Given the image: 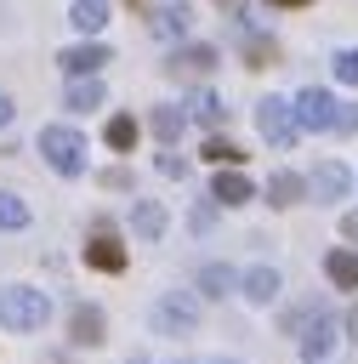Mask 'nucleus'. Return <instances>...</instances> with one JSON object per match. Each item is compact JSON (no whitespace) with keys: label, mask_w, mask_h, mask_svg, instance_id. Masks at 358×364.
I'll use <instances>...</instances> for the list:
<instances>
[{"label":"nucleus","mask_w":358,"mask_h":364,"mask_svg":"<svg viewBox=\"0 0 358 364\" xmlns=\"http://www.w3.org/2000/svg\"><path fill=\"white\" fill-rule=\"evenodd\" d=\"M11 114H17V102H11V97H6V91H0V131H6V125H11Z\"/></svg>","instance_id":"473e14b6"},{"label":"nucleus","mask_w":358,"mask_h":364,"mask_svg":"<svg viewBox=\"0 0 358 364\" xmlns=\"http://www.w3.org/2000/svg\"><path fill=\"white\" fill-rule=\"evenodd\" d=\"M216 171H239V159H244V148L239 142H227V136H205V148H199Z\"/></svg>","instance_id":"b1692460"},{"label":"nucleus","mask_w":358,"mask_h":364,"mask_svg":"<svg viewBox=\"0 0 358 364\" xmlns=\"http://www.w3.org/2000/svg\"><path fill=\"white\" fill-rule=\"evenodd\" d=\"M28 222H34L28 199H23V193H11V188H0V233H17V228H28Z\"/></svg>","instance_id":"4be33fe9"},{"label":"nucleus","mask_w":358,"mask_h":364,"mask_svg":"<svg viewBox=\"0 0 358 364\" xmlns=\"http://www.w3.org/2000/svg\"><path fill=\"white\" fill-rule=\"evenodd\" d=\"M125 364H148V353H131V358H125Z\"/></svg>","instance_id":"f704fd0d"},{"label":"nucleus","mask_w":358,"mask_h":364,"mask_svg":"<svg viewBox=\"0 0 358 364\" xmlns=\"http://www.w3.org/2000/svg\"><path fill=\"white\" fill-rule=\"evenodd\" d=\"M347 336H352V341H358V307H352V313H347Z\"/></svg>","instance_id":"72a5a7b5"},{"label":"nucleus","mask_w":358,"mask_h":364,"mask_svg":"<svg viewBox=\"0 0 358 364\" xmlns=\"http://www.w3.org/2000/svg\"><path fill=\"white\" fill-rule=\"evenodd\" d=\"M324 279H330L335 290H358V256H352V250H330V256H324Z\"/></svg>","instance_id":"aec40b11"},{"label":"nucleus","mask_w":358,"mask_h":364,"mask_svg":"<svg viewBox=\"0 0 358 364\" xmlns=\"http://www.w3.org/2000/svg\"><path fill=\"white\" fill-rule=\"evenodd\" d=\"M341 239H352V245H358V210H347V216H341Z\"/></svg>","instance_id":"2f4dec72"},{"label":"nucleus","mask_w":358,"mask_h":364,"mask_svg":"<svg viewBox=\"0 0 358 364\" xmlns=\"http://www.w3.org/2000/svg\"><path fill=\"white\" fill-rule=\"evenodd\" d=\"M85 267H97V273H119V267H125V245H119L114 233H91V239H85Z\"/></svg>","instance_id":"4468645a"},{"label":"nucleus","mask_w":358,"mask_h":364,"mask_svg":"<svg viewBox=\"0 0 358 364\" xmlns=\"http://www.w3.org/2000/svg\"><path fill=\"white\" fill-rule=\"evenodd\" d=\"M335 114H341V102H335L324 85L295 91V125H301V131H335Z\"/></svg>","instance_id":"39448f33"},{"label":"nucleus","mask_w":358,"mask_h":364,"mask_svg":"<svg viewBox=\"0 0 358 364\" xmlns=\"http://www.w3.org/2000/svg\"><path fill=\"white\" fill-rule=\"evenodd\" d=\"M267 6H307V0H267Z\"/></svg>","instance_id":"c9c22d12"},{"label":"nucleus","mask_w":358,"mask_h":364,"mask_svg":"<svg viewBox=\"0 0 358 364\" xmlns=\"http://www.w3.org/2000/svg\"><path fill=\"white\" fill-rule=\"evenodd\" d=\"M216 63H222V51H216V46H170V57H165L159 68H165L170 80H205Z\"/></svg>","instance_id":"0eeeda50"},{"label":"nucleus","mask_w":358,"mask_h":364,"mask_svg":"<svg viewBox=\"0 0 358 364\" xmlns=\"http://www.w3.org/2000/svg\"><path fill=\"white\" fill-rule=\"evenodd\" d=\"M148 125H153V136H159V142H165V148H170V142H176V136H182V131H188V108H176V102H159V108H153V119H148Z\"/></svg>","instance_id":"6ab92c4d"},{"label":"nucleus","mask_w":358,"mask_h":364,"mask_svg":"<svg viewBox=\"0 0 358 364\" xmlns=\"http://www.w3.org/2000/svg\"><path fill=\"white\" fill-rule=\"evenodd\" d=\"M148 28H153L159 40H182V34L193 28V6H188V0H170V6H153V17H148Z\"/></svg>","instance_id":"9b49d317"},{"label":"nucleus","mask_w":358,"mask_h":364,"mask_svg":"<svg viewBox=\"0 0 358 364\" xmlns=\"http://www.w3.org/2000/svg\"><path fill=\"white\" fill-rule=\"evenodd\" d=\"M165 222H170V216H165L159 199H136V205H131V233H136V239H159Z\"/></svg>","instance_id":"dca6fc26"},{"label":"nucleus","mask_w":358,"mask_h":364,"mask_svg":"<svg viewBox=\"0 0 358 364\" xmlns=\"http://www.w3.org/2000/svg\"><path fill=\"white\" fill-rule=\"evenodd\" d=\"M102 142H108L114 154H131V148H136V119H131V114H114L108 131H102Z\"/></svg>","instance_id":"393cba45"},{"label":"nucleus","mask_w":358,"mask_h":364,"mask_svg":"<svg viewBox=\"0 0 358 364\" xmlns=\"http://www.w3.org/2000/svg\"><path fill=\"white\" fill-rule=\"evenodd\" d=\"M335 131H347V136H352V131H358V108H341V114H335Z\"/></svg>","instance_id":"7c9ffc66"},{"label":"nucleus","mask_w":358,"mask_h":364,"mask_svg":"<svg viewBox=\"0 0 358 364\" xmlns=\"http://www.w3.org/2000/svg\"><path fill=\"white\" fill-rule=\"evenodd\" d=\"M188 114H193L199 125H222V119H227V102H222V91H210V85H199V91L188 97Z\"/></svg>","instance_id":"a211bd4d"},{"label":"nucleus","mask_w":358,"mask_h":364,"mask_svg":"<svg viewBox=\"0 0 358 364\" xmlns=\"http://www.w3.org/2000/svg\"><path fill=\"white\" fill-rule=\"evenodd\" d=\"M210 199H216V205H227V210H239V205H250V199H256V182H250L244 171H216Z\"/></svg>","instance_id":"f8f14e48"},{"label":"nucleus","mask_w":358,"mask_h":364,"mask_svg":"<svg viewBox=\"0 0 358 364\" xmlns=\"http://www.w3.org/2000/svg\"><path fill=\"white\" fill-rule=\"evenodd\" d=\"M256 131H261L267 148H290V142L301 136L295 102H290V97H261V102H256Z\"/></svg>","instance_id":"7ed1b4c3"},{"label":"nucleus","mask_w":358,"mask_h":364,"mask_svg":"<svg viewBox=\"0 0 358 364\" xmlns=\"http://www.w3.org/2000/svg\"><path fill=\"white\" fill-rule=\"evenodd\" d=\"M347 193H352V171H347L341 159H318L313 176H307V199H313V205H335V199H347Z\"/></svg>","instance_id":"423d86ee"},{"label":"nucleus","mask_w":358,"mask_h":364,"mask_svg":"<svg viewBox=\"0 0 358 364\" xmlns=\"http://www.w3.org/2000/svg\"><path fill=\"white\" fill-rule=\"evenodd\" d=\"M68 341H74V347H102V341H108V313H102L97 301H80V307L68 313Z\"/></svg>","instance_id":"1a4fd4ad"},{"label":"nucleus","mask_w":358,"mask_h":364,"mask_svg":"<svg viewBox=\"0 0 358 364\" xmlns=\"http://www.w3.org/2000/svg\"><path fill=\"white\" fill-rule=\"evenodd\" d=\"M216 364H233V358H216Z\"/></svg>","instance_id":"e433bc0d"},{"label":"nucleus","mask_w":358,"mask_h":364,"mask_svg":"<svg viewBox=\"0 0 358 364\" xmlns=\"http://www.w3.org/2000/svg\"><path fill=\"white\" fill-rule=\"evenodd\" d=\"M97 182H102V188H114V193H125V188H131V171H125V165H114V171H102Z\"/></svg>","instance_id":"c85d7f7f"},{"label":"nucleus","mask_w":358,"mask_h":364,"mask_svg":"<svg viewBox=\"0 0 358 364\" xmlns=\"http://www.w3.org/2000/svg\"><path fill=\"white\" fill-rule=\"evenodd\" d=\"M233 284H239V273H233L227 262H205V267H199V290H205V296L222 301V296H233Z\"/></svg>","instance_id":"412c9836"},{"label":"nucleus","mask_w":358,"mask_h":364,"mask_svg":"<svg viewBox=\"0 0 358 364\" xmlns=\"http://www.w3.org/2000/svg\"><path fill=\"white\" fill-rule=\"evenodd\" d=\"M102 63H114L102 40H74V46H63V51H57V68H63L68 80H97V74H102Z\"/></svg>","instance_id":"20e7f679"},{"label":"nucleus","mask_w":358,"mask_h":364,"mask_svg":"<svg viewBox=\"0 0 358 364\" xmlns=\"http://www.w3.org/2000/svg\"><path fill=\"white\" fill-rule=\"evenodd\" d=\"M273 63H278V40L250 34V40H244V68H273Z\"/></svg>","instance_id":"a878e982"},{"label":"nucleus","mask_w":358,"mask_h":364,"mask_svg":"<svg viewBox=\"0 0 358 364\" xmlns=\"http://www.w3.org/2000/svg\"><path fill=\"white\" fill-rule=\"evenodd\" d=\"M256 193H261L273 210H295V205L307 199V176H295V171H273V176H267Z\"/></svg>","instance_id":"9d476101"},{"label":"nucleus","mask_w":358,"mask_h":364,"mask_svg":"<svg viewBox=\"0 0 358 364\" xmlns=\"http://www.w3.org/2000/svg\"><path fill=\"white\" fill-rule=\"evenodd\" d=\"M193 324H199V301L193 296H165V301H153V330L159 336H193Z\"/></svg>","instance_id":"6e6552de"},{"label":"nucleus","mask_w":358,"mask_h":364,"mask_svg":"<svg viewBox=\"0 0 358 364\" xmlns=\"http://www.w3.org/2000/svg\"><path fill=\"white\" fill-rule=\"evenodd\" d=\"M51 318V301H45V290L40 284H0V324L6 330H40Z\"/></svg>","instance_id":"f03ea898"},{"label":"nucleus","mask_w":358,"mask_h":364,"mask_svg":"<svg viewBox=\"0 0 358 364\" xmlns=\"http://www.w3.org/2000/svg\"><path fill=\"white\" fill-rule=\"evenodd\" d=\"M159 171H165V176H176V182H182V176H188V171H193V165H188V154H176V148H165V154H159Z\"/></svg>","instance_id":"cd10ccee"},{"label":"nucleus","mask_w":358,"mask_h":364,"mask_svg":"<svg viewBox=\"0 0 358 364\" xmlns=\"http://www.w3.org/2000/svg\"><path fill=\"white\" fill-rule=\"evenodd\" d=\"M239 284H244V301H256V307H267V301H278V290H284V279H278V267H267V262H261V267H250V273H244Z\"/></svg>","instance_id":"2eb2a0df"},{"label":"nucleus","mask_w":358,"mask_h":364,"mask_svg":"<svg viewBox=\"0 0 358 364\" xmlns=\"http://www.w3.org/2000/svg\"><path fill=\"white\" fill-rule=\"evenodd\" d=\"M188 222H193V233H205V228L216 222V199H205V205H193V216H188Z\"/></svg>","instance_id":"c756f323"},{"label":"nucleus","mask_w":358,"mask_h":364,"mask_svg":"<svg viewBox=\"0 0 358 364\" xmlns=\"http://www.w3.org/2000/svg\"><path fill=\"white\" fill-rule=\"evenodd\" d=\"M102 80H74L68 85V97H63V108H74V114H91V108H102Z\"/></svg>","instance_id":"5701e85b"},{"label":"nucleus","mask_w":358,"mask_h":364,"mask_svg":"<svg viewBox=\"0 0 358 364\" xmlns=\"http://www.w3.org/2000/svg\"><path fill=\"white\" fill-rule=\"evenodd\" d=\"M330 353H335V318H330V313H313V324L301 330V358L318 364V358H330Z\"/></svg>","instance_id":"ddd939ff"},{"label":"nucleus","mask_w":358,"mask_h":364,"mask_svg":"<svg viewBox=\"0 0 358 364\" xmlns=\"http://www.w3.org/2000/svg\"><path fill=\"white\" fill-rule=\"evenodd\" d=\"M68 23H74L85 40H97L102 23H108V0H74V6H68Z\"/></svg>","instance_id":"f3484780"},{"label":"nucleus","mask_w":358,"mask_h":364,"mask_svg":"<svg viewBox=\"0 0 358 364\" xmlns=\"http://www.w3.org/2000/svg\"><path fill=\"white\" fill-rule=\"evenodd\" d=\"M34 148H40V159L57 176H85V131H74V125H40Z\"/></svg>","instance_id":"f257e3e1"},{"label":"nucleus","mask_w":358,"mask_h":364,"mask_svg":"<svg viewBox=\"0 0 358 364\" xmlns=\"http://www.w3.org/2000/svg\"><path fill=\"white\" fill-rule=\"evenodd\" d=\"M335 80L358 85V46H341V51H335Z\"/></svg>","instance_id":"bb28decb"}]
</instances>
